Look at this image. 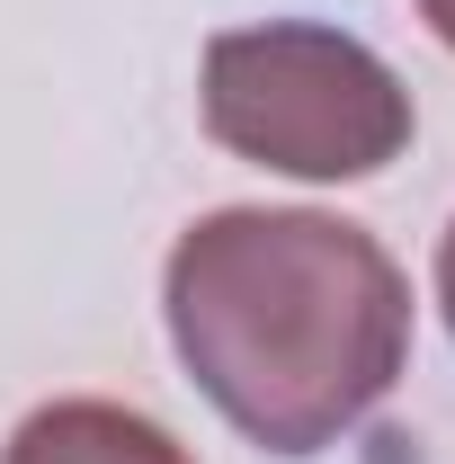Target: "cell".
<instances>
[{
  "label": "cell",
  "instance_id": "cell-1",
  "mask_svg": "<svg viewBox=\"0 0 455 464\" xmlns=\"http://www.w3.org/2000/svg\"><path fill=\"white\" fill-rule=\"evenodd\" d=\"M179 366L268 456H322L411 366V277L348 215L224 206L161 268Z\"/></svg>",
  "mask_w": 455,
  "mask_h": 464
},
{
  "label": "cell",
  "instance_id": "cell-3",
  "mask_svg": "<svg viewBox=\"0 0 455 464\" xmlns=\"http://www.w3.org/2000/svg\"><path fill=\"white\" fill-rule=\"evenodd\" d=\"M0 464H197V456L179 447L161 420H143V411H125V402L72 393V402L27 411V420L9 429Z\"/></svg>",
  "mask_w": 455,
  "mask_h": 464
},
{
  "label": "cell",
  "instance_id": "cell-4",
  "mask_svg": "<svg viewBox=\"0 0 455 464\" xmlns=\"http://www.w3.org/2000/svg\"><path fill=\"white\" fill-rule=\"evenodd\" d=\"M438 304H447V331H455V224H447V241H438Z\"/></svg>",
  "mask_w": 455,
  "mask_h": 464
},
{
  "label": "cell",
  "instance_id": "cell-5",
  "mask_svg": "<svg viewBox=\"0 0 455 464\" xmlns=\"http://www.w3.org/2000/svg\"><path fill=\"white\" fill-rule=\"evenodd\" d=\"M420 18H429V36L455 54V0H420Z\"/></svg>",
  "mask_w": 455,
  "mask_h": 464
},
{
  "label": "cell",
  "instance_id": "cell-2",
  "mask_svg": "<svg viewBox=\"0 0 455 464\" xmlns=\"http://www.w3.org/2000/svg\"><path fill=\"white\" fill-rule=\"evenodd\" d=\"M206 134L286 179H375L411 152V90L366 36L322 18L224 27L197 72Z\"/></svg>",
  "mask_w": 455,
  "mask_h": 464
}]
</instances>
